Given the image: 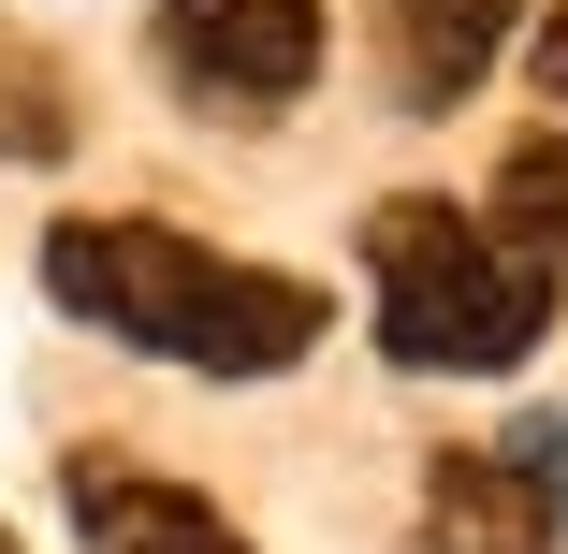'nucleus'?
<instances>
[{
  "label": "nucleus",
  "instance_id": "10",
  "mask_svg": "<svg viewBox=\"0 0 568 554\" xmlns=\"http://www.w3.org/2000/svg\"><path fill=\"white\" fill-rule=\"evenodd\" d=\"M525 59H539V102H554V132H568V16H525Z\"/></svg>",
  "mask_w": 568,
  "mask_h": 554
},
{
  "label": "nucleus",
  "instance_id": "11",
  "mask_svg": "<svg viewBox=\"0 0 568 554\" xmlns=\"http://www.w3.org/2000/svg\"><path fill=\"white\" fill-rule=\"evenodd\" d=\"M0 554H16V525H0Z\"/></svg>",
  "mask_w": 568,
  "mask_h": 554
},
{
  "label": "nucleus",
  "instance_id": "8",
  "mask_svg": "<svg viewBox=\"0 0 568 554\" xmlns=\"http://www.w3.org/2000/svg\"><path fill=\"white\" fill-rule=\"evenodd\" d=\"M44 147H73V88H44L16 44H0V161H44Z\"/></svg>",
  "mask_w": 568,
  "mask_h": 554
},
{
  "label": "nucleus",
  "instance_id": "1",
  "mask_svg": "<svg viewBox=\"0 0 568 554\" xmlns=\"http://www.w3.org/2000/svg\"><path fill=\"white\" fill-rule=\"evenodd\" d=\"M44 292L88 321V336H118L146 365H190V380H277L321 351V278H277V263H219L161 219H59L44 234Z\"/></svg>",
  "mask_w": 568,
  "mask_h": 554
},
{
  "label": "nucleus",
  "instance_id": "7",
  "mask_svg": "<svg viewBox=\"0 0 568 554\" xmlns=\"http://www.w3.org/2000/svg\"><path fill=\"white\" fill-rule=\"evenodd\" d=\"M496 204H510V249L568 263V132H525V147L496 161Z\"/></svg>",
  "mask_w": 568,
  "mask_h": 554
},
{
  "label": "nucleus",
  "instance_id": "2",
  "mask_svg": "<svg viewBox=\"0 0 568 554\" xmlns=\"http://www.w3.org/2000/svg\"><path fill=\"white\" fill-rule=\"evenodd\" d=\"M365 278H379V351L423 380H510L554 336V263L437 190L365 204Z\"/></svg>",
  "mask_w": 568,
  "mask_h": 554
},
{
  "label": "nucleus",
  "instance_id": "6",
  "mask_svg": "<svg viewBox=\"0 0 568 554\" xmlns=\"http://www.w3.org/2000/svg\"><path fill=\"white\" fill-rule=\"evenodd\" d=\"M73 554H248L190 482H146V467H102L73 453Z\"/></svg>",
  "mask_w": 568,
  "mask_h": 554
},
{
  "label": "nucleus",
  "instance_id": "5",
  "mask_svg": "<svg viewBox=\"0 0 568 554\" xmlns=\"http://www.w3.org/2000/svg\"><path fill=\"white\" fill-rule=\"evenodd\" d=\"M423 554H554V496L496 453V437H452L423 467Z\"/></svg>",
  "mask_w": 568,
  "mask_h": 554
},
{
  "label": "nucleus",
  "instance_id": "3",
  "mask_svg": "<svg viewBox=\"0 0 568 554\" xmlns=\"http://www.w3.org/2000/svg\"><path fill=\"white\" fill-rule=\"evenodd\" d=\"M161 73L204 118H292L321 88V0H161Z\"/></svg>",
  "mask_w": 568,
  "mask_h": 554
},
{
  "label": "nucleus",
  "instance_id": "4",
  "mask_svg": "<svg viewBox=\"0 0 568 554\" xmlns=\"http://www.w3.org/2000/svg\"><path fill=\"white\" fill-rule=\"evenodd\" d=\"M539 16V0H379V59H394V102L408 118H452L481 73H496V44Z\"/></svg>",
  "mask_w": 568,
  "mask_h": 554
},
{
  "label": "nucleus",
  "instance_id": "9",
  "mask_svg": "<svg viewBox=\"0 0 568 554\" xmlns=\"http://www.w3.org/2000/svg\"><path fill=\"white\" fill-rule=\"evenodd\" d=\"M496 453H510V467L554 496V525H568V423H525V437H496Z\"/></svg>",
  "mask_w": 568,
  "mask_h": 554
}]
</instances>
